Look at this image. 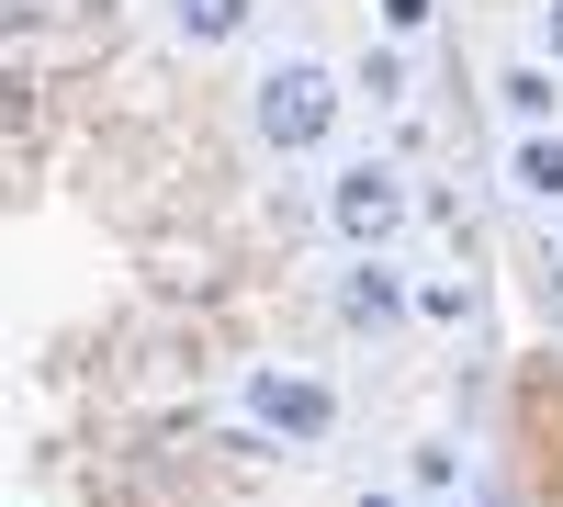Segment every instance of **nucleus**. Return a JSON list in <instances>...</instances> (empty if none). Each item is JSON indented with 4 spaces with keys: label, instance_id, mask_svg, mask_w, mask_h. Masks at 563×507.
Returning a JSON list of instances; mask_svg holds the SVG:
<instances>
[{
    "label": "nucleus",
    "instance_id": "obj_1",
    "mask_svg": "<svg viewBox=\"0 0 563 507\" xmlns=\"http://www.w3.org/2000/svg\"><path fill=\"white\" fill-rule=\"evenodd\" d=\"M350 68H316V57H271L260 79H249V135L271 158H327L339 147V124H350Z\"/></svg>",
    "mask_w": 563,
    "mask_h": 507
},
{
    "label": "nucleus",
    "instance_id": "obj_2",
    "mask_svg": "<svg viewBox=\"0 0 563 507\" xmlns=\"http://www.w3.org/2000/svg\"><path fill=\"white\" fill-rule=\"evenodd\" d=\"M350 418V395L316 373V361H249L238 373V429L249 440H282V451H327Z\"/></svg>",
    "mask_w": 563,
    "mask_h": 507
},
{
    "label": "nucleus",
    "instance_id": "obj_3",
    "mask_svg": "<svg viewBox=\"0 0 563 507\" xmlns=\"http://www.w3.org/2000/svg\"><path fill=\"white\" fill-rule=\"evenodd\" d=\"M316 214H327V238H339V249H395L406 214H417V180H406L395 147H350V158H327Z\"/></svg>",
    "mask_w": 563,
    "mask_h": 507
},
{
    "label": "nucleus",
    "instance_id": "obj_4",
    "mask_svg": "<svg viewBox=\"0 0 563 507\" xmlns=\"http://www.w3.org/2000/svg\"><path fill=\"white\" fill-rule=\"evenodd\" d=\"M339 328L350 339H406L417 328V271L395 249H350L339 260Z\"/></svg>",
    "mask_w": 563,
    "mask_h": 507
},
{
    "label": "nucleus",
    "instance_id": "obj_5",
    "mask_svg": "<svg viewBox=\"0 0 563 507\" xmlns=\"http://www.w3.org/2000/svg\"><path fill=\"white\" fill-rule=\"evenodd\" d=\"M260 12H271V0H158L169 45H192V57H225V45H249V34H260Z\"/></svg>",
    "mask_w": 563,
    "mask_h": 507
},
{
    "label": "nucleus",
    "instance_id": "obj_6",
    "mask_svg": "<svg viewBox=\"0 0 563 507\" xmlns=\"http://www.w3.org/2000/svg\"><path fill=\"white\" fill-rule=\"evenodd\" d=\"M485 90H496V113L519 124V135H541V124H563V68H552V57H507V68H496Z\"/></svg>",
    "mask_w": 563,
    "mask_h": 507
},
{
    "label": "nucleus",
    "instance_id": "obj_7",
    "mask_svg": "<svg viewBox=\"0 0 563 507\" xmlns=\"http://www.w3.org/2000/svg\"><path fill=\"white\" fill-rule=\"evenodd\" d=\"M350 90H361L372 113H406V102H417V57H406L395 34H361V57H350Z\"/></svg>",
    "mask_w": 563,
    "mask_h": 507
},
{
    "label": "nucleus",
    "instance_id": "obj_8",
    "mask_svg": "<svg viewBox=\"0 0 563 507\" xmlns=\"http://www.w3.org/2000/svg\"><path fill=\"white\" fill-rule=\"evenodd\" d=\"M507 192H519V203H541V214H563V124L507 135Z\"/></svg>",
    "mask_w": 563,
    "mask_h": 507
},
{
    "label": "nucleus",
    "instance_id": "obj_9",
    "mask_svg": "<svg viewBox=\"0 0 563 507\" xmlns=\"http://www.w3.org/2000/svg\"><path fill=\"white\" fill-rule=\"evenodd\" d=\"M406 485H417V507H451V496H462V440H451V429L406 440Z\"/></svg>",
    "mask_w": 563,
    "mask_h": 507
},
{
    "label": "nucleus",
    "instance_id": "obj_10",
    "mask_svg": "<svg viewBox=\"0 0 563 507\" xmlns=\"http://www.w3.org/2000/svg\"><path fill=\"white\" fill-rule=\"evenodd\" d=\"M417 328H474V271H417Z\"/></svg>",
    "mask_w": 563,
    "mask_h": 507
},
{
    "label": "nucleus",
    "instance_id": "obj_11",
    "mask_svg": "<svg viewBox=\"0 0 563 507\" xmlns=\"http://www.w3.org/2000/svg\"><path fill=\"white\" fill-rule=\"evenodd\" d=\"M372 23H384L395 45H417V34H429V23H440V0H372Z\"/></svg>",
    "mask_w": 563,
    "mask_h": 507
},
{
    "label": "nucleus",
    "instance_id": "obj_12",
    "mask_svg": "<svg viewBox=\"0 0 563 507\" xmlns=\"http://www.w3.org/2000/svg\"><path fill=\"white\" fill-rule=\"evenodd\" d=\"M530 57L563 68V0H530Z\"/></svg>",
    "mask_w": 563,
    "mask_h": 507
},
{
    "label": "nucleus",
    "instance_id": "obj_13",
    "mask_svg": "<svg viewBox=\"0 0 563 507\" xmlns=\"http://www.w3.org/2000/svg\"><path fill=\"white\" fill-rule=\"evenodd\" d=\"M350 507H417V485H350Z\"/></svg>",
    "mask_w": 563,
    "mask_h": 507
},
{
    "label": "nucleus",
    "instance_id": "obj_14",
    "mask_svg": "<svg viewBox=\"0 0 563 507\" xmlns=\"http://www.w3.org/2000/svg\"><path fill=\"white\" fill-rule=\"evenodd\" d=\"M451 507H462V496H451Z\"/></svg>",
    "mask_w": 563,
    "mask_h": 507
}]
</instances>
